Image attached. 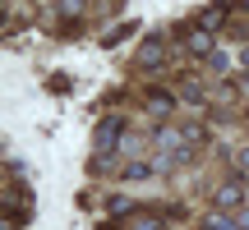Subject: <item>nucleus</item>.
I'll return each instance as SVG.
<instances>
[{"label":"nucleus","instance_id":"1","mask_svg":"<svg viewBox=\"0 0 249 230\" xmlns=\"http://www.w3.org/2000/svg\"><path fill=\"white\" fill-rule=\"evenodd\" d=\"M120 143H124V120L120 115H107V120L92 129V148H97V157H116Z\"/></svg>","mask_w":249,"mask_h":230},{"label":"nucleus","instance_id":"2","mask_svg":"<svg viewBox=\"0 0 249 230\" xmlns=\"http://www.w3.org/2000/svg\"><path fill=\"white\" fill-rule=\"evenodd\" d=\"M245 198H249V184H245L240 175H231L226 184H217V189H213V212H235Z\"/></svg>","mask_w":249,"mask_h":230},{"label":"nucleus","instance_id":"3","mask_svg":"<svg viewBox=\"0 0 249 230\" xmlns=\"http://www.w3.org/2000/svg\"><path fill=\"white\" fill-rule=\"evenodd\" d=\"M139 65L143 69H161V65H166V42H161V37H148V42L139 46Z\"/></svg>","mask_w":249,"mask_h":230},{"label":"nucleus","instance_id":"4","mask_svg":"<svg viewBox=\"0 0 249 230\" xmlns=\"http://www.w3.org/2000/svg\"><path fill=\"white\" fill-rule=\"evenodd\" d=\"M171 111H176V101L166 92H148V115L152 120H171Z\"/></svg>","mask_w":249,"mask_h":230},{"label":"nucleus","instance_id":"5","mask_svg":"<svg viewBox=\"0 0 249 230\" xmlns=\"http://www.w3.org/2000/svg\"><path fill=\"white\" fill-rule=\"evenodd\" d=\"M222 18H226V5H208L203 14H198V28H203V33H213V28H222Z\"/></svg>","mask_w":249,"mask_h":230},{"label":"nucleus","instance_id":"6","mask_svg":"<svg viewBox=\"0 0 249 230\" xmlns=\"http://www.w3.org/2000/svg\"><path fill=\"white\" fill-rule=\"evenodd\" d=\"M180 97H185V101H189V106H203V101H208V92H203V88H198V83H194V79H185V83H180Z\"/></svg>","mask_w":249,"mask_h":230},{"label":"nucleus","instance_id":"7","mask_svg":"<svg viewBox=\"0 0 249 230\" xmlns=\"http://www.w3.org/2000/svg\"><path fill=\"white\" fill-rule=\"evenodd\" d=\"M203 230H240V226H235V216H231V212H213V216L203 221Z\"/></svg>","mask_w":249,"mask_h":230},{"label":"nucleus","instance_id":"8","mask_svg":"<svg viewBox=\"0 0 249 230\" xmlns=\"http://www.w3.org/2000/svg\"><path fill=\"white\" fill-rule=\"evenodd\" d=\"M189 51H194V55H208V51H213V37H208L203 28H194V33H189Z\"/></svg>","mask_w":249,"mask_h":230},{"label":"nucleus","instance_id":"9","mask_svg":"<svg viewBox=\"0 0 249 230\" xmlns=\"http://www.w3.org/2000/svg\"><path fill=\"white\" fill-rule=\"evenodd\" d=\"M152 170H157V161H129L124 166V180H148Z\"/></svg>","mask_w":249,"mask_h":230},{"label":"nucleus","instance_id":"10","mask_svg":"<svg viewBox=\"0 0 249 230\" xmlns=\"http://www.w3.org/2000/svg\"><path fill=\"white\" fill-rule=\"evenodd\" d=\"M180 129H185V143H189V148H198V143L208 138V129H203V124H194V120H185Z\"/></svg>","mask_w":249,"mask_h":230},{"label":"nucleus","instance_id":"11","mask_svg":"<svg viewBox=\"0 0 249 230\" xmlns=\"http://www.w3.org/2000/svg\"><path fill=\"white\" fill-rule=\"evenodd\" d=\"M83 5H88V0H55V9H60L65 18H79V14H83Z\"/></svg>","mask_w":249,"mask_h":230},{"label":"nucleus","instance_id":"12","mask_svg":"<svg viewBox=\"0 0 249 230\" xmlns=\"http://www.w3.org/2000/svg\"><path fill=\"white\" fill-rule=\"evenodd\" d=\"M129 230H161V221H157V216H134Z\"/></svg>","mask_w":249,"mask_h":230},{"label":"nucleus","instance_id":"13","mask_svg":"<svg viewBox=\"0 0 249 230\" xmlns=\"http://www.w3.org/2000/svg\"><path fill=\"white\" fill-rule=\"evenodd\" d=\"M124 212H134L129 198H111V216H124Z\"/></svg>","mask_w":249,"mask_h":230},{"label":"nucleus","instance_id":"14","mask_svg":"<svg viewBox=\"0 0 249 230\" xmlns=\"http://www.w3.org/2000/svg\"><path fill=\"white\" fill-rule=\"evenodd\" d=\"M208 65H213L217 74H226V55H222V51H208Z\"/></svg>","mask_w":249,"mask_h":230},{"label":"nucleus","instance_id":"15","mask_svg":"<svg viewBox=\"0 0 249 230\" xmlns=\"http://www.w3.org/2000/svg\"><path fill=\"white\" fill-rule=\"evenodd\" d=\"M235 170H240V175H249V148L235 152Z\"/></svg>","mask_w":249,"mask_h":230},{"label":"nucleus","instance_id":"16","mask_svg":"<svg viewBox=\"0 0 249 230\" xmlns=\"http://www.w3.org/2000/svg\"><path fill=\"white\" fill-rule=\"evenodd\" d=\"M235 226H240V230H249V212H235Z\"/></svg>","mask_w":249,"mask_h":230},{"label":"nucleus","instance_id":"17","mask_svg":"<svg viewBox=\"0 0 249 230\" xmlns=\"http://www.w3.org/2000/svg\"><path fill=\"white\" fill-rule=\"evenodd\" d=\"M235 83H240V92H245V97H249V74H240V79H235Z\"/></svg>","mask_w":249,"mask_h":230},{"label":"nucleus","instance_id":"18","mask_svg":"<svg viewBox=\"0 0 249 230\" xmlns=\"http://www.w3.org/2000/svg\"><path fill=\"white\" fill-rule=\"evenodd\" d=\"M240 65H245V74H249V46H245V51H240Z\"/></svg>","mask_w":249,"mask_h":230},{"label":"nucleus","instance_id":"19","mask_svg":"<svg viewBox=\"0 0 249 230\" xmlns=\"http://www.w3.org/2000/svg\"><path fill=\"white\" fill-rule=\"evenodd\" d=\"M245 5H249V0H245Z\"/></svg>","mask_w":249,"mask_h":230}]
</instances>
